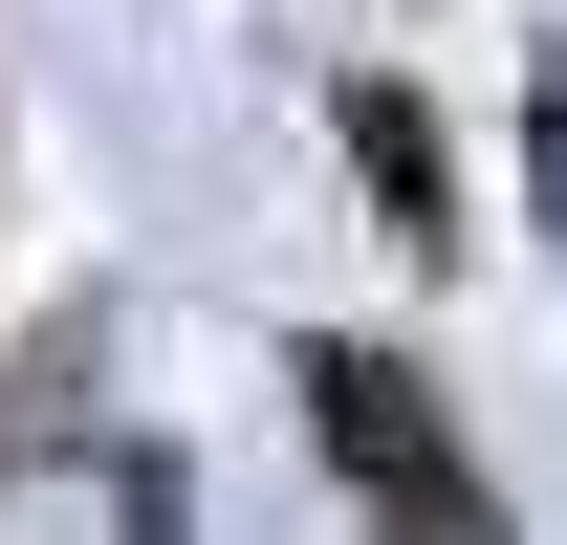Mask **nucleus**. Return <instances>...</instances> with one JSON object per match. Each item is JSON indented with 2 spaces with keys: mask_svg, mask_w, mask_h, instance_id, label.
Returning <instances> with one entry per match:
<instances>
[{
  "mask_svg": "<svg viewBox=\"0 0 567 545\" xmlns=\"http://www.w3.org/2000/svg\"><path fill=\"white\" fill-rule=\"evenodd\" d=\"M546 197H567V110H546Z\"/></svg>",
  "mask_w": 567,
  "mask_h": 545,
  "instance_id": "2",
  "label": "nucleus"
},
{
  "mask_svg": "<svg viewBox=\"0 0 567 545\" xmlns=\"http://www.w3.org/2000/svg\"><path fill=\"white\" fill-rule=\"evenodd\" d=\"M306 414H328V459L393 502V545H502V502L458 480V436L415 414V371H393V349H306Z\"/></svg>",
  "mask_w": 567,
  "mask_h": 545,
  "instance_id": "1",
  "label": "nucleus"
}]
</instances>
